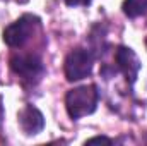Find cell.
<instances>
[{"mask_svg": "<svg viewBox=\"0 0 147 146\" xmlns=\"http://www.w3.org/2000/svg\"><path fill=\"white\" fill-rule=\"evenodd\" d=\"M98 100H99V91L94 84H86V86H79L74 88L67 93L65 96V107L69 115L74 120L92 113L98 107Z\"/></svg>", "mask_w": 147, "mask_h": 146, "instance_id": "1", "label": "cell"}, {"mask_svg": "<svg viewBox=\"0 0 147 146\" xmlns=\"http://www.w3.org/2000/svg\"><path fill=\"white\" fill-rule=\"evenodd\" d=\"M38 28H39V19L36 16L24 14L16 23H12L10 26H7L3 29V41L14 48L22 46L33 38V35L38 31Z\"/></svg>", "mask_w": 147, "mask_h": 146, "instance_id": "2", "label": "cell"}, {"mask_svg": "<svg viewBox=\"0 0 147 146\" xmlns=\"http://www.w3.org/2000/svg\"><path fill=\"white\" fill-rule=\"evenodd\" d=\"M10 69L14 74H17L22 81L26 83H38L41 79V76L45 72L43 62L38 55L33 53H21V55H14L10 59Z\"/></svg>", "mask_w": 147, "mask_h": 146, "instance_id": "3", "label": "cell"}, {"mask_svg": "<svg viewBox=\"0 0 147 146\" xmlns=\"http://www.w3.org/2000/svg\"><path fill=\"white\" fill-rule=\"evenodd\" d=\"M94 57L89 50L75 48L65 59V76L69 81H80L87 77L92 71Z\"/></svg>", "mask_w": 147, "mask_h": 146, "instance_id": "4", "label": "cell"}, {"mask_svg": "<svg viewBox=\"0 0 147 146\" xmlns=\"http://www.w3.org/2000/svg\"><path fill=\"white\" fill-rule=\"evenodd\" d=\"M115 62H116V69L125 76L127 83L134 86L140 71V60L135 55V52L130 46H118L115 52Z\"/></svg>", "mask_w": 147, "mask_h": 146, "instance_id": "5", "label": "cell"}, {"mask_svg": "<svg viewBox=\"0 0 147 146\" xmlns=\"http://www.w3.org/2000/svg\"><path fill=\"white\" fill-rule=\"evenodd\" d=\"M17 122H19L22 132L28 134V136H34L38 132H41L43 127H45L43 113H41L36 107H33V105H26L24 108L19 112Z\"/></svg>", "mask_w": 147, "mask_h": 146, "instance_id": "6", "label": "cell"}, {"mask_svg": "<svg viewBox=\"0 0 147 146\" xmlns=\"http://www.w3.org/2000/svg\"><path fill=\"white\" fill-rule=\"evenodd\" d=\"M123 14L128 17H139L147 12V0H125L123 5Z\"/></svg>", "mask_w": 147, "mask_h": 146, "instance_id": "7", "label": "cell"}, {"mask_svg": "<svg viewBox=\"0 0 147 146\" xmlns=\"http://www.w3.org/2000/svg\"><path fill=\"white\" fill-rule=\"evenodd\" d=\"M92 143H106V145H111L113 141H111L110 138H106V136H96V138H91V139L86 141V145H92Z\"/></svg>", "mask_w": 147, "mask_h": 146, "instance_id": "8", "label": "cell"}, {"mask_svg": "<svg viewBox=\"0 0 147 146\" xmlns=\"http://www.w3.org/2000/svg\"><path fill=\"white\" fill-rule=\"evenodd\" d=\"M89 2H91V0H65V3H67V5H70V7H77V5H89Z\"/></svg>", "mask_w": 147, "mask_h": 146, "instance_id": "9", "label": "cell"}]
</instances>
